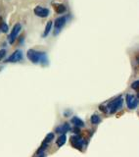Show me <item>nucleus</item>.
Here are the masks:
<instances>
[{
	"instance_id": "1",
	"label": "nucleus",
	"mask_w": 139,
	"mask_h": 157,
	"mask_svg": "<svg viewBox=\"0 0 139 157\" xmlns=\"http://www.w3.org/2000/svg\"><path fill=\"white\" fill-rule=\"evenodd\" d=\"M28 58L32 61L33 64H37V63H44L46 62V53L44 52H40V51H36L35 49H29L28 53Z\"/></svg>"
},
{
	"instance_id": "10",
	"label": "nucleus",
	"mask_w": 139,
	"mask_h": 157,
	"mask_svg": "<svg viewBox=\"0 0 139 157\" xmlns=\"http://www.w3.org/2000/svg\"><path fill=\"white\" fill-rule=\"evenodd\" d=\"M72 123L76 127H77V128H82V127H84V122L81 119H79V117H73Z\"/></svg>"
},
{
	"instance_id": "19",
	"label": "nucleus",
	"mask_w": 139,
	"mask_h": 157,
	"mask_svg": "<svg viewBox=\"0 0 139 157\" xmlns=\"http://www.w3.org/2000/svg\"><path fill=\"white\" fill-rule=\"evenodd\" d=\"M99 108L102 110V111L104 112V113H107L108 112V109H107V106H103V105H101V106H99Z\"/></svg>"
},
{
	"instance_id": "7",
	"label": "nucleus",
	"mask_w": 139,
	"mask_h": 157,
	"mask_svg": "<svg viewBox=\"0 0 139 157\" xmlns=\"http://www.w3.org/2000/svg\"><path fill=\"white\" fill-rule=\"evenodd\" d=\"M23 58V52L21 50H16L14 53H12L11 56H9V58L6 60V62H11V63H16L19 62L20 60Z\"/></svg>"
},
{
	"instance_id": "4",
	"label": "nucleus",
	"mask_w": 139,
	"mask_h": 157,
	"mask_svg": "<svg viewBox=\"0 0 139 157\" xmlns=\"http://www.w3.org/2000/svg\"><path fill=\"white\" fill-rule=\"evenodd\" d=\"M21 29H22V25L20 24V23H17V24L13 27L12 32H11V33H10V35H9V42L11 43V44H12V43H14V41H16L17 36L19 35Z\"/></svg>"
},
{
	"instance_id": "6",
	"label": "nucleus",
	"mask_w": 139,
	"mask_h": 157,
	"mask_svg": "<svg viewBox=\"0 0 139 157\" xmlns=\"http://www.w3.org/2000/svg\"><path fill=\"white\" fill-rule=\"evenodd\" d=\"M67 22V17H60V18L56 19L55 23H54V27H55V35H58L59 32L64 28Z\"/></svg>"
},
{
	"instance_id": "18",
	"label": "nucleus",
	"mask_w": 139,
	"mask_h": 157,
	"mask_svg": "<svg viewBox=\"0 0 139 157\" xmlns=\"http://www.w3.org/2000/svg\"><path fill=\"white\" fill-rule=\"evenodd\" d=\"M5 55H6V50L5 49H1V50H0V60H2L3 58H4Z\"/></svg>"
},
{
	"instance_id": "15",
	"label": "nucleus",
	"mask_w": 139,
	"mask_h": 157,
	"mask_svg": "<svg viewBox=\"0 0 139 157\" xmlns=\"http://www.w3.org/2000/svg\"><path fill=\"white\" fill-rule=\"evenodd\" d=\"M90 121H91L92 124L97 125L98 123L100 122V117L98 115H92V116H91V118H90Z\"/></svg>"
},
{
	"instance_id": "9",
	"label": "nucleus",
	"mask_w": 139,
	"mask_h": 157,
	"mask_svg": "<svg viewBox=\"0 0 139 157\" xmlns=\"http://www.w3.org/2000/svg\"><path fill=\"white\" fill-rule=\"evenodd\" d=\"M71 130V128H70V125L68 124V123H65L64 125H62V126H59L58 128L56 129V133H66L68 131H70Z\"/></svg>"
},
{
	"instance_id": "16",
	"label": "nucleus",
	"mask_w": 139,
	"mask_h": 157,
	"mask_svg": "<svg viewBox=\"0 0 139 157\" xmlns=\"http://www.w3.org/2000/svg\"><path fill=\"white\" fill-rule=\"evenodd\" d=\"M0 26H1L0 29H1L2 32H7V31H8V26L7 25H6V24H1Z\"/></svg>"
},
{
	"instance_id": "11",
	"label": "nucleus",
	"mask_w": 139,
	"mask_h": 157,
	"mask_svg": "<svg viewBox=\"0 0 139 157\" xmlns=\"http://www.w3.org/2000/svg\"><path fill=\"white\" fill-rule=\"evenodd\" d=\"M54 9H55V11L58 13V14H62V13L66 12V6H64L63 4H55L54 5Z\"/></svg>"
},
{
	"instance_id": "13",
	"label": "nucleus",
	"mask_w": 139,
	"mask_h": 157,
	"mask_svg": "<svg viewBox=\"0 0 139 157\" xmlns=\"http://www.w3.org/2000/svg\"><path fill=\"white\" fill-rule=\"evenodd\" d=\"M51 29H52V22L50 21V22L47 23V25L45 27V31H44V33H43L44 38H46V36L49 35V32H50V31H51Z\"/></svg>"
},
{
	"instance_id": "2",
	"label": "nucleus",
	"mask_w": 139,
	"mask_h": 157,
	"mask_svg": "<svg viewBox=\"0 0 139 157\" xmlns=\"http://www.w3.org/2000/svg\"><path fill=\"white\" fill-rule=\"evenodd\" d=\"M123 103H124L123 97L118 96V97H117L116 99H114L113 101H111L109 104L107 105L108 111H109L111 114H114V113H116L118 110L123 106Z\"/></svg>"
},
{
	"instance_id": "5",
	"label": "nucleus",
	"mask_w": 139,
	"mask_h": 157,
	"mask_svg": "<svg viewBox=\"0 0 139 157\" xmlns=\"http://www.w3.org/2000/svg\"><path fill=\"white\" fill-rule=\"evenodd\" d=\"M125 100H126V104L127 107L129 109H135L138 105V99L135 95L133 94H126V97H125Z\"/></svg>"
},
{
	"instance_id": "3",
	"label": "nucleus",
	"mask_w": 139,
	"mask_h": 157,
	"mask_svg": "<svg viewBox=\"0 0 139 157\" xmlns=\"http://www.w3.org/2000/svg\"><path fill=\"white\" fill-rule=\"evenodd\" d=\"M70 142H71V144H72L73 147L79 149V150H82L83 147V139L79 138L77 136H72L70 139Z\"/></svg>"
},
{
	"instance_id": "8",
	"label": "nucleus",
	"mask_w": 139,
	"mask_h": 157,
	"mask_svg": "<svg viewBox=\"0 0 139 157\" xmlns=\"http://www.w3.org/2000/svg\"><path fill=\"white\" fill-rule=\"evenodd\" d=\"M35 14L38 17H41V18H46V17L49 15V10L47 8L37 6V7L35 8Z\"/></svg>"
},
{
	"instance_id": "17",
	"label": "nucleus",
	"mask_w": 139,
	"mask_h": 157,
	"mask_svg": "<svg viewBox=\"0 0 139 157\" xmlns=\"http://www.w3.org/2000/svg\"><path fill=\"white\" fill-rule=\"evenodd\" d=\"M138 85H139V81H135L131 85V88H133V89H135V91H137V89H138Z\"/></svg>"
},
{
	"instance_id": "14",
	"label": "nucleus",
	"mask_w": 139,
	"mask_h": 157,
	"mask_svg": "<svg viewBox=\"0 0 139 157\" xmlns=\"http://www.w3.org/2000/svg\"><path fill=\"white\" fill-rule=\"evenodd\" d=\"M54 136H54L53 133H49L48 135H47L46 138H45V139H44L43 143H46V144H47V143H49L50 142H52L54 139Z\"/></svg>"
},
{
	"instance_id": "12",
	"label": "nucleus",
	"mask_w": 139,
	"mask_h": 157,
	"mask_svg": "<svg viewBox=\"0 0 139 157\" xmlns=\"http://www.w3.org/2000/svg\"><path fill=\"white\" fill-rule=\"evenodd\" d=\"M66 141H67V136H66V135H65V133H62V136H60L59 139H57V145L60 146V147H61V146H63L64 144H65Z\"/></svg>"
}]
</instances>
